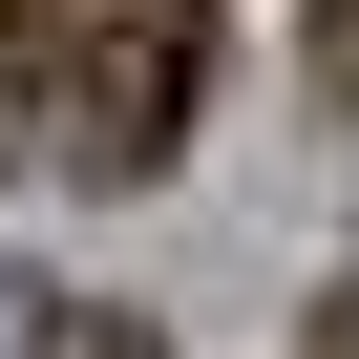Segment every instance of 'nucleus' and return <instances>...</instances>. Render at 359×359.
<instances>
[{"label": "nucleus", "mask_w": 359, "mask_h": 359, "mask_svg": "<svg viewBox=\"0 0 359 359\" xmlns=\"http://www.w3.org/2000/svg\"><path fill=\"white\" fill-rule=\"evenodd\" d=\"M22 106H43V148L85 191H148V169L191 148V106H212V0H85L22 64Z\"/></svg>", "instance_id": "f257e3e1"}, {"label": "nucleus", "mask_w": 359, "mask_h": 359, "mask_svg": "<svg viewBox=\"0 0 359 359\" xmlns=\"http://www.w3.org/2000/svg\"><path fill=\"white\" fill-rule=\"evenodd\" d=\"M296 359H359V275H338V296H317V317H296Z\"/></svg>", "instance_id": "7ed1b4c3"}, {"label": "nucleus", "mask_w": 359, "mask_h": 359, "mask_svg": "<svg viewBox=\"0 0 359 359\" xmlns=\"http://www.w3.org/2000/svg\"><path fill=\"white\" fill-rule=\"evenodd\" d=\"M64 22H85V0H0V85H22V64H43Z\"/></svg>", "instance_id": "f03ea898"}]
</instances>
